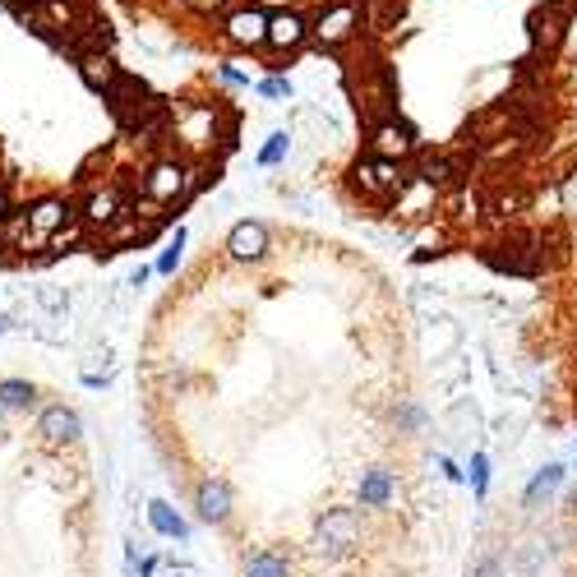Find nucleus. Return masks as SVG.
I'll return each instance as SVG.
<instances>
[{
    "mask_svg": "<svg viewBox=\"0 0 577 577\" xmlns=\"http://www.w3.org/2000/svg\"><path fill=\"white\" fill-rule=\"evenodd\" d=\"M125 199H121V190H116V185H102V190H93L84 199V208H79V217H84V227H93V231H102L111 222V217L116 213H125Z\"/></svg>",
    "mask_w": 577,
    "mask_h": 577,
    "instance_id": "obj_11",
    "label": "nucleus"
},
{
    "mask_svg": "<svg viewBox=\"0 0 577 577\" xmlns=\"http://www.w3.org/2000/svg\"><path fill=\"white\" fill-rule=\"evenodd\" d=\"M190 5H194V10H199V14H213V10H222L227 0H190Z\"/></svg>",
    "mask_w": 577,
    "mask_h": 577,
    "instance_id": "obj_28",
    "label": "nucleus"
},
{
    "mask_svg": "<svg viewBox=\"0 0 577 577\" xmlns=\"http://www.w3.org/2000/svg\"><path fill=\"white\" fill-rule=\"evenodd\" d=\"M181 259H185V227H176V236H171V245L162 250V259H157V273L162 277H171L176 268H181Z\"/></svg>",
    "mask_w": 577,
    "mask_h": 577,
    "instance_id": "obj_24",
    "label": "nucleus"
},
{
    "mask_svg": "<svg viewBox=\"0 0 577 577\" xmlns=\"http://www.w3.org/2000/svg\"><path fill=\"white\" fill-rule=\"evenodd\" d=\"M37 434H42L47 444H74V439L84 434V425H79V416H74L70 407H47L37 416Z\"/></svg>",
    "mask_w": 577,
    "mask_h": 577,
    "instance_id": "obj_12",
    "label": "nucleus"
},
{
    "mask_svg": "<svg viewBox=\"0 0 577 577\" xmlns=\"http://www.w3.org/2000/svg\"><path fill=\"white\" fill-rule=\"evenodd\" d=\"M310 37V24H305L296 10H277V14H268V37H264V47H273V51H296Z\"/></svg>",
    "mask_w": 577,
    "mask_h": 577,
    "instance_id": "obj_10",
    "label": "nucleus"
},
{
    "mask_svg": "<svg viewBox=\"0 0 577 577\" xmlns=\"http://www.w3.org/2000/svg\"><path fill=\"white\" fill-rule=\"evenodd\" d=\"M351 181H356V190H361L365 199H393V194H402L411 185V176L393 157H365V162L351 167Z\"/></svg>",
    "mask_w": 577,
    "mask_h": 577,
    "instance_id": "obj_2",
    "label": "nucleus"
},
{
    "mask_svg": "<svg viewBox=\"0 0 577 577\" xmlns=\"http://www.w3.org/2000/svg\"><path fill=\"white\" fill-rule=\"evenodd\" d=\"M227 254L236 259V264H259L268 254V227L264 222H236V227L227 231Z\"/></svg>",
    "mask_w": 577,
    "mask_h": 577,
    "instance_id": "obj_7",
    "label": "nucleus"
},
{
    "mask_svg": "<svg viewBox=\"0 0 577 577\" xmlns=\"http://www.w3.org/2000/svg\"><path fill=\"white\" fill-rule=\"evenodd\" d=\"M217 116H222L217 107H190V111H181V121H176V139H181L185 148H194V153L213 148V139H217Z\"/></svg>",
    "mask_w": 577,
    "mask_h": 577,
    "instance_id": "obj_5",
    "label": "nucleus"
},
{
    "mask_svg": "<svg viewBox=\"0 0 577 577\" xmlns=\"http://www.w3.org/2000/svg\"><path fill=\"white\" fill-rule=\"evenodd\" d=\"M144 282H148V268L139 264V268H134V273H130V282H125V287H144Z\"/></svg>",
    "mask_w": 577,
    "mask_h": 577,
    "instance_id": "obj_29",
    "label": "nucleus"
},
{
    "mask_svg": "<svg viewBox=\"0 0 577 577\" xmlns=\"http://www.w3.org/2000/svg\"><path fill=\"white\" fill-rule=\"evenodd\" d=\"M287 153H291V134L287 130L268 134V144L259 148V167H282V162H287Z\"/></svg>",
    "mask_w": 577,
    "mask_h": 577,
    "instance_id": "obj_22",
    "label": "nucleus"
},
{
    "mask_svg": "<svg viewBox=\"0 0 577 577\" xmlns=\"http://www.w3.org/2000/svg\"><path fill=\"white\" fill-rule=\"evenodd\" d=\"M79 79H84L93 93H107V88L121 79V70H116V61H111L107 51H79Z\"/></svg>",
    "mask_w": 577,
    "mask_h": 577,
    "instance_id": "obj_14",
    "label": "nucleus"
},
{
    "mask_svg": "<svg viewBox=\"0 0 577 577\" xmlns=\"http://www.w3.org/2000/svg\"><path fill=\"white\" fill-rule=\"evenodd\" d=\"M227 42L231 47H245V51H254V47H264V37H268V14L264 10H254V5H241V10H231L227 14Z\"/></svg>",
    "mask_w": 577,
    "mask_h": 577,
    "instance_id": "obj_6",
    "label": "nucleus"
},
{
    "mask_svg": "<svg viewBox=\"0 0 577 577\" xmlns=\"http://www.w3.org/2000/svg\"><path fill=\"white\" fill-rule=\"evenodd\" d=\"M37 305L47 314H65L70 310V291L56 287V282H42V287H37Z\"/></svg>",
    "mask_w": 577,
    "mask_h": 577,
    "instance_id": "obj_23",
    "label": "nucleus"
},
{
    "mask_svg": "<svg viewBox=\"0 0 577 577\" xmlns=\"http://www.w3.org/2000/svg\"><path fill=\"white\" fill-rule=\"evenodd\" d=\"M5 213H10V194L0 190V222H5Z\"/></svg>",
    "mask_w": 577,
    "mask_h": 577,
    "instance_id": "obj_30",
    "label": "nucleus"
},
{
    "mask_svg": "<svg viewBox=\"0 0 577 577\" xmlns=\"http://www.w3.org/2000/svg\"><path fill=\"white\" fill-rule=\"evenodd\" d=\"M0 411H5V407H0Z\"/></svg>",
    "mask_w": 577,
    "mask_h": 577,
    "instance_id": "obj_35",
    "label": "nucleus"
},
{
    "mask_svg": "<svg viewBox=\"0 0 577 577\" xmlns=\"http://www.w3.org/2000/svg\"><path fill=\"white\" fill-rule=\"evenodd\" d=\"M314 554H324V559H342L361 545V517L356 508H328L319 517V527H314Z\"/></svg>",
    "mask_w": 577,
    "mask_h": 577,
    "instance_id": "obj_1",
    "label": "nucleus"
},
{
    "mask_svg": "<svg viewBox=\"0 0 577 577\" xmlns=\"http://www.w3.org/2000/svg\"><path fill=\"white\" fill-rule=\"evenodd\" d=\"M10 328H14V319H10V314H0V337L10 333Z\"/></svg>",
    "mask_w": 577,
    "mask_h": 577,
    "instance_id": "obj_31",
    "label": "nucleus"
},
{
    "mask_svg": "<svg viewBox=\"0 0 577 577\" xmlns=\"http://www.w3.org/2000/svg\"><path fill=\"white\" fill-rule=\"evenodd\" d=\"M416 181H425V185H453L457 181V167L448 162V157H425Z\"/></svg>",
    "mask_w": 577,
    "mask_h": 577,
    "instance_id": "obj_21",
    "label": "nucleus"
},
{
    "mask_svg": "<svg viewBox=\"0 0 577 577\" xmlns=\"http://www.w3.org/2000/svg\"><path fill=\"white\" fill-rule=\"evenodd\" d=\"M144 194H148V199H157V204H181V199H190V194H194V171L185 167V162H176V157H162V162L148 167Z\"/></svg>",
    "mask_w": 577,
    "mask_h": 577,
    "instance_id": "obj_3",
    "label": "nucleus"
},
{
    "mask_svg": "<svg viewBox=\"0 0 577 577\" xmlns=\"http://www.w3.org/2000/svg\"><path fill=\"white\" fill-rule=\"evenodd\" d=\"M573 504H577V494H573Z\"/></svg>",
    "mask_w": 577,
    "mask_h": 577,
    "instance_id": "obj_34",
    "label": "nucleus"
},
{
    "mask_svg": "<svg viewBox=\"0 0 577 577\" xmlns=\"http://www.w3.org/2000/svg\"><path fill=\"white\" fill-rule=\"evenodd\" d=\"M14 5H37V0H14Z\"/></svg>",
    "mask_w": 577,
    "mask_h": 577,
    "instance_id": "obj_32",
    "label": "nucleus"
},
{
    "mask_svg": "<svg viewBox=\"0 0 577 577\" xmlns=\"http://www.w3.org/2000/svg\"><path fill=\"white\" fill-rule=\"evenodd\" d=\"M370 148H374V157L407 162V157L416 153V134H411L402 121H379V125H374V134H370Z\"/></svg>",
    "mask_w": 577,
    "mask_h": 577,
    "instance_id": "obj_8",
    "label": "nucleus"
},
{
    "mask_svg": "<svg viewBox=\"0 0 577 577\" xmlns=\"http://www.w3.org/2000/svg\"><path fill=\"white\" fill-rule=\"evenodd\" d=\"M471 577H508L499 559H481V564H471Z\"/></svg>",
    "mask_w": 577,
    "mask_h": 577,
    "instance_id": "obj_27",
    "label": "nucleus"
},
{
    "mask_svg": "<svg viewBox=\"0 0 577 577\" xmlns=\"http://www.w3.org/2000/svg\"><path fill=\"white\" fill-rule=\"evenodd\" d=\"M545 5H564V0H545Z\"/></svg>",
    "mask_w": 577,
    "mask_h": 577,
    "instance_id": "obj_33",
    "label": "nucleus"
},
{
    "mask_svg": "<svg viewBox=\"0 0 577 577\" xmlns=\"http://www.w3.org/2000/svg\"><path fill=\"white\" fill-rule=\"evenodd\" d=\"M194 508H199V517L204 522H227L231 517V485L227 481H204L199 485V494H194Z\"/></svg>",
    "mask_w": 577,
    "mask_h": 577,
    "instance_id": "obj_15",
    "label": "nucleus"
},
{
    "mask_svg": "<svg viewBox=\"0 0 577 577\" xmlns=\"http://www.w3.org/2000/svg\"><path fill=\"white\" fill-rule=\"evenodd\" d=\"M287 573H291V559L282 550H259L245 564V577H287Z\"/></svg>",
    "mask_w": 577,
    "mask_h": 577,
    "instance_id": "obj_19",
    "label": "nucleus"
},
{
    "mask_svg": "<svg viewBox=\"0 0 577 577\" xmlns=\"http://www.w3.org/2000/svg\"><path fill=\"white\" fill-rule=\"evenodd\" d=\"M564 485V467H545V471H536L531 476V485H527V494H522V508H541L545 499H550L554 490Z\"/></svg>",
    "mask_w": 577,
    "mask_h": 577,
    "instance_id": "obj_18",
    "label": "nucleus"
},
{
    "mask_svg": "<svg viewBox=\"0 0 577 577\" xmlns=\"http://www.w3.org/2000/svg\"><path fill=\"white\" fill-rule=\"evenodd\" d=\"M527 28H531V42H536V51L554 56V51H559V42H564V33H568L564 5H545V10H536Z\"/></svg>",
    "mask_w": 577,
    "mask_h": 577,
    "instance_id": "obj_9",
    "label": "nucleus"
},
{
    "mask_svg": "<svg viewBox=\"0 0 577 577\" xmlns=\"http://www.w3.org/2000/svg\"><path fill=\"white\" fill-rule=\"evenodd\" d=\"M33 384L24 379H0V407L5 411H19V407H33Z\"/></svg>",
    "mask_w": 577,
    "mask_h": 577,
    "instance_id": "obj_20",
    "label": "nucleus"
},
{
    "mask_svg": "<svg viewBox=\"0 0 577 577\" xmlns=\"http://www.w3.org/2000/svg\"><path fill=\"white\" fill-rule=\"evenodd\" d=\"M259 93L273 97V102H282V97H291V84H287V79H264V84H259Z\"/></svg>",
    "mask_w": 577,
    "mask_h": 577,
    "instance_id": "obj_26",
    "label": "nucleus"
},
{
    "mask_svg": "<svg viewBox=\"0 0 577 577\" xmlns=\"http://www.w3.org/2000/svg\"><path fill=\"white\" fill-rule=\"evenodd\" d=\"M393 490H397L393 471H384V467L365 471L361 476V508H384L388 499H393Z\"/></svg>",
    "mask_w": 577,
    "mask_h": 577,
    "instance_id": "obj_17",
    "label": "nucleus"
},
{
    "mask_svg": "<svg viewBox=\"0 0 577 577\" xmlns=\"http://www.w3.org/2000/svg\"><path fill=\"white\" fill-rule=\"evenodd\" d=\"M148 527H153L157 536H167V541H190V522H185L167 499H153V504H148Z\"/></svg>",
    "mask_w": 577,
    "mask_h": 577,
    "instance_id": "obj_16",
    "label": "nucleus"
},
{
    "mask_svg": "<svg viewBox=\"0 0 577 577\" xmlns=\"http://www.w3.org/2000/svg\"><path fill=\"white\" fill-rule=\"evenodd\" d=\"M356 24H361V14H356V5H347V0H337V5H328L319 19L310 24V37L319 42V47H342L351 33H356Z\"/></svg>",
    "mask_w": 577,
    "mask_h": 577,
    "instance_id": "obj_4",
    "label": "nucleus"
},
{
    "mask_svg": "<svg viewBox=\"0 0 577 577\" xmlns=\"http://www.w3.org/2000/svg\"><path fill=\"white\" fill-rule=\"evenodd\" d=\"M70 213L74 208L65 204V199H56V194H51V199H37V204L28 208V236H33V241H47Z\"/></svg>",
    "mask_w": 577,
    "mask_h": 577,
    "instance_id": "obj_13",
    "label": "nucleus"
},
{
    "mask_svg": "<svg viewBox=\"0 0 577 577\" xmlns=\"http://www.w3.org/2000/svg\"><path fill=\"white\" fill-rule=\"evenodd\" d=\"M471 490L481 494V499H485V490H490V457L485 453L471 457Z\"/></svg>",
    "mask_w": 577,
    "mask_h": 577,
    "instance_id": "obj_25",
    "label": "nucleus"
}]
</instances>
